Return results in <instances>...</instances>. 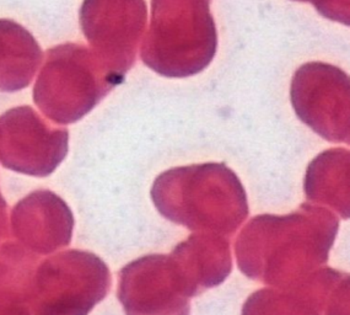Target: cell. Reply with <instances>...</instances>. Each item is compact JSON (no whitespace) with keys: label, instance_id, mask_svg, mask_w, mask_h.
<instances>
[{"label":"cell","instance_id":"6da1fadb","mask_svg":"<svg viewBox=\"0 0 350 315\" xmlns=\"http://www.w3.org/2000/svg\"><path fill=\"white\" fill-rule=\"evenodd\" d=\"M338 229L336 214L308 203L286 216H256L236 240L237 265L248 279L286 288L326 264Z\"/></svg>","mask_w":350,"mask_h":315},{"label":"cell","instance_id":"7a4b0ae2","mask_svg":"<svg viewBox=\"0 0 350 315\" xmlns=\"http://www.w3.org/2000/svg\"><path fill=\"white\" fill-rule=\"evenodd\" d=\"M150 194L163 217L198 233L230 238L250 213L241 180L225 163L166 170L157 176Z\"/></svg>","mask_w":350,"mask_h":315},{"label":"cell","instance_id":"3957f363","mask_svg":"<svg viewBox=\"0 0 350 315\" xmlns=\"http://www.w3.org/2000/svg\"><path fill=\"white\" fill-rule=\"evenodd\" d=\"M211 0H151V21L140 51L145 66L166 78L200 73L217 53Z\"/></svg>","mask_w":350,"mask_h":315},{"label":"cell","instance_id":"277c9868","mask_svg":"<svg viewBox=\"0 0 350 315\" xmlns=\"http://www.w3.org/2000/svg\"><path fill=\"white\" fill-rule=\"evenodd\" d=\"M122 84L90 49L63 43L51 49L37 77L33 101L58 125L81 120L117 85Z\"/></svg>","mask_w":350,"mask_h":315},{"label":"cell","instance_id":"5b68a950","mask_svg":"<svg viewBox=\"0 0 350 315\" xmlns=\"http://www.w3.org/2000/svg\"><path fill=\"white\" fill-rule=\"evenodd\" d=\"M111 288L105 261L84 250H67L43 260L31 281L32 315H89Z\"/></svg>","mask_w":350,"mask_h":315},{"label":"cell","instance_id":"8992f818","mask_svg":"<svg viewBox=\"0 0 350 315\" xmlns=\"http://www.w3.org/2000/svg\"><path fill=\"white\" fill-rule=\"evenodd\" d=\"M79 16L92 52L123 83L146 27L145 0H84Z\"/></svg>","mask_w":350,"mask_h":315},{"label":"cell","instance_id":"52a82bcc","mask_svg":"<svg viewBox=\"0 0 350 315\" xmlns=\"http://www.w3.org/2000/svg\"><path fill=\"white\" fill-rule=\"evenodd\" d=\"M290 100L297 117L322 138L349 144V77L340 68L304 64L291 81Z\"/></svg>","mask_w":350,"mask_h":315},{"label":"cell","instance_id":"ba28073f","mask_svg":"<svg viewBox=\"0 0 350 315\" xmlns=\"http://www.w3.org/2000/svg\"><path fill=\"white\" fill-rule=\"evenodd\" d=\"M69 132L44 121L31 106L8 110L0 116V163L25 175L44 177L68 154Z\"/></svg>","mask_w":350,"mask_h":315},{"label":"cell","instance_id":"9c48e42d","mask_svg":"<svg viewBox=\"0 0 350 315\" xmlns=\"http://www.w3.org/2000/svg\"><path fill=\"white\" fill-rule=\"evenodd\" d=\"M118 299L126 315H189V288L170 255H146L120 271Z\"/></svg>","mask_w":350,"mask_h":315},{"label":"cell","instance_id":"30bf717a","mask_svg":"<svg viewBox=\"0 0 350 315\" xmlns=\"http://www.w3.org/2000/svg\"><path fill=\"white\" fill-rule=\"evenodd\" d=\"M72 228V210L49 190L32 192L12 210V234L21 247L33 254H52L68 247Z\"/></svg>","mask_w":350,"mask_h":315},{"label":"cell","instance_id":"8fae6325","mask_svg":"<svg viewBox=\"0 0 350 315\" xmlns=\"http://www.w3.org/2000/svg\"><path fill=\"white\" fill-rule=\"evenodd\" d=\"M170 256L186 279L191 297L221 285L232 270L229 240L211 233L191 234Z\"/></svg>","mask_w":350,"mask_h":315},{"label":"cell","instance_id":"7c38bea8","mask_svg":"<svg viewBox=\"0 0 350 315\" xmlns=\"http://www.w3.org/2000/svg\"><path fill=\"white\" fill-rule=\"evenodd\" d=\"M42 60L41 46L24 26L0 18L1 92H14L29 86Z\"/></svg>","mask_w":350,"mask_h":315},{"label":"cell","instance_id":"4fadbf2b","mask_svg":"<svg viewBox=\"0 0 350 315\" xmlns=\"http://www.w3.org/2000/svg\"><path fill=\"white\" fill-rule=\"evenodd\" d=\"M349 151L333 148L314 158L305 176L306 199L349 219Z\"/></svg>","mask_w":350,"mask_h":315},{"label":"cell","instance_id":"5bb4252c","mask_svg":"<svg viewBox=\"0 0 350 315\" xmlns=\"http://www.w3.org/2000/svg\"><path fill=\"white\" fill-rule=\"evenodd\" d=\"M37 261V255L18 242H3L0 247V315H32L31 281Z\"/></svg>","mask_w":350,"mask_h":315},{"label":"cell","instance_id":"9a60e30c","mask_svg":"<svg viewBox=\"0 0 350 315\" xmlns=\"http://www.w3.org/2000/svg\"><path fill=\"white\" fill-rule=\"evenodd\" d=\"M241 315H317L308 298L295 287L263 288L243 304Z\"/></svg>","mask_w":350,"mask_h":315},{"label":"cell","instance_id":"2e32d148","mask_svg":"<svg viewBox=\"0 0 350 315\" xmlns=\"http://www.w3.org/2000/svg\"><path fill=\"white\" fill-rule=\"evenodd\" d=\"M311 3L323 18L349 26V0H295Z\"/></svg>","mask_w":350,"mask_h":315},{"label":"cell","instance_id":"e0dca14e","mask_svg":"<svg viewBox=\"0 0 350 315\" xmlns=\"http://www.w3.org/2000/svg\"><path fill=\"white\" fill-rule=\"evenodd\" d=\"M9 223H8V205L4 197L0 194V247L9 238Z\"/></svg>","mask_w":350,"mask_h":315}]
</instances>
